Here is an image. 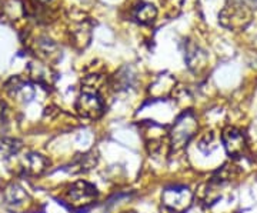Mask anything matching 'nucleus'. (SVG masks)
Instances as JSON below:
<instances>
[{
	"label": "nucleus",
	"mask_w": 257,
	"mask_h": 213,
	"mask_svg": "<svg viewBox=\"0 0 257 213\" xmlns=\"http://www.w3.org/2000/svg\"><path fill=\"white\" fill-rule=\"evenodd\" d=\"M97 189L92 183L86 180H77L69 185L62 193L60 202L72 210H84L97 200Z\"/></svg>",
	"instance_id": "f257e3e1"
},
{
	"label": "nucleus",
	"mask_w": 257,
	"mask_h": 213,
	"mask_svg": "<svg viewBox=\"0 0 257 213\" xmlns=\"http://www.w3.org/2000/svg\"><path fill=\"white\" fill-rule=\"evenodd\" d=\"M196 132H197V119L194 118V115L190 112L183 113L176 119L175 125L169 133L170 149L175 152L183 149L196 135Z\"/></svg>",
	"instance_id": "f03ea898"
},
{
	"label": "nucleus",
	"mask_w": 257,
	"mask_h": 213,
	"mask_svg": "<svg viewBox=\"0 0 257 213\" xmlns=\"http://www.w3.org/2000/svg\"><path fill=\"white\" fill-rule=\"evenodd\" d=\"M162 203L170 213H184L193 203V193L183 185L167 186L162 193Z\"/></svg>",
	"instance_id": "7ed1b4c3"
},
{
	"label": "nucleus",
	"mask_w": 257,
	"mask_h": 213,
	"mask_svg": "<svg viewBox=\"0 0 257 213\" xmlns=\"http://www.w3.org/2000/svg\"><path fill=\"white\" fill-rule=\"evenodd\" d=\"M76 111L84 119H99L104 112V102L99 90L89 86L83 87L76 102Z\"/></svg>",
	"instance_id": "20e7f679"
},
{
	"label": "nucleus",
	"mask_w": 257,
	"mask_h": 213,
	"mask_svg": "<svg viewBox=\"0 0 257 213\" xmlns=\"http://www.w3.org/2000/svg\"><path fill=\"white\" fill-rule=\"evenodd\" d=\"M220 22L229 29H244L251 20V9L243 0H231L220 13Z\"/></svg>",
	"instance_id": "39448f33"
},
{
	"label": "nucleus",
	"mask_w": 257,
	"mask_h": 213,
	"mask_svg": "<svg viewBox=\"0 0 257 213\" xmlns=\"http://www.w3.org/2000/svg\"><path fill=\"white\" fill-rule=\"evenodd\" d=\"M221 142L230 158L239 159L247 153V139L241 130L236 128H227L221 133Z\"/></svg>",
	"instance_id": "423d86ee"
},
{
	"label": "nucleus",
	"mask_w": 257,
	"mask_h": 213,
	"mask_svg": "<svg viewBox=\"0 0 257 213\" xmlns=\"http://www.w3.org/2000/svg\"><path fill=\"white\" fill-rule=\"evenodd\" d=\"M30 203H32L30 196L18 183H12L3 192V204L12 213H20L28 210Z\"/></svg>",
	"instance_id": "0eeeda50"
},
{
	"label": "nucleus",
	"mask_w": 257,
	"mask_h": 213,
	"mask_svg": "<svg viewBox=\"0 0 257 213\" xmlns=\"http://www.w3.org/2000/svg\"><path fill=\"white\" fill-rule=\"evenodd\" d=\"M146 146L149 149V153L152 156H157L166 153L167 149H170V140H169V133H166L157 125H149L147 129L143 130Z\"/></svg>",
	"instance_id": "6e6552de"
},
{
	"label": "nucleus",
	"mask_w": 257,
	"mask_h": 213,
	"mask_svg": "<svg viewBox=\"0 0 257 213\" xmlns=\"http://www.w3.org/2000/svg\"><path fill=\"white\" fill-rule=\"evenodd\" d=\"M50 165V162L47 160L43 155L39 153H29L22 160L20 170L23 175L26 176H40L42 173L46 172V169Z\"/></svg>",
	"instance_id": "1a4fd4ad"
},
{
	"label": "nucleus",
	"mask_w": 257,
	"mask_h": 213,
	"mask_svg": "<svg viewBox=\"0 0 257 213\" xmlns=\"http://www.w3.org/2000/svg\"><path fill=\"white\" fill-rule=\"evenodd\" d=\"M156 8L150 3H140L133 10V19L140 25H150L156 19Z\"/></svg>",
	"instance_id": "9d476101"
},
{
	"label": "nucleus",
	"mask_w": 257,
	"mask_h": 213,
	"mask_svg": "<svg viewBox=\"0 0 257 213\" xmlns=\"http://www.w3.org/2000/svg\"><path fill=\"white\" fill-rule=\"evenodd\" d=\"M97 163V158L94 153H84V155H79L77 158L72 162V172L73 173H84L87 170H90L96 166Z\"/></svg>",
	"instance_id": "9b49d317"
},
{
	"label": "nucleus",
	"mask_w": 257,
	"mask_h": 213,
	"mask_svg": "<svg viewBox=\"0 0 257 213\" xmlns=\"http://www.w3.org/2000/svg\"><path fill=\"white\" fill-rule=\"evenodd\" d=\"M217 140H216V135L210 132V133H206L204 136L200 138L199 140V143H197V146H199V150L204 153V155H210L211 152L214 150V149L217 148Z\"/></svg>",
	"instance_id": "f8f14e48"
},
{
	"label": "nucleus",
	"mask_w": 257,
	"mask_h": 213,
	"mask_svg": "<svg viewBox=\"0 0 257 213\" xmlns=\"http://www.w3.org/2000/svg\"><path fill=\"white\" fill-rule=\"evenodd\" d=\"M19 149H20V145H19L16 140H13V139L0 140V159L8 158V156H12V155H16Z\"/></svg>",
	"instance_id": "ddd939ff"
},
{
	"label": "nucleus",
	"mask_w": 257,
	"mask_h": 213,
	"mask_svg": "<svg viewBox=\"0 0 257 213\" xmlns=\"http://www.w3.org/2000/svg\"><path fill=\"white\" fill-rule=\"evenodd\" d=\"M123 213H136V212H123Z\"/></svg>",
	"instance_id": "4468645a"
},
{
	"label": "nucleus",
	"mask_w": 257,
	"mask_h": 213,
	"mask_svg": "<svg viewBox=\"0 0 257 213\" xmlns=\"http://www.w3.org/2000/svg\"><path fill=\"white\" fill-rule=\"evenodd\" d=\"M42 2H47V0H42Z\"/></svg>",
	"instance_id": "2eb2a0df"
}]
</instances>
